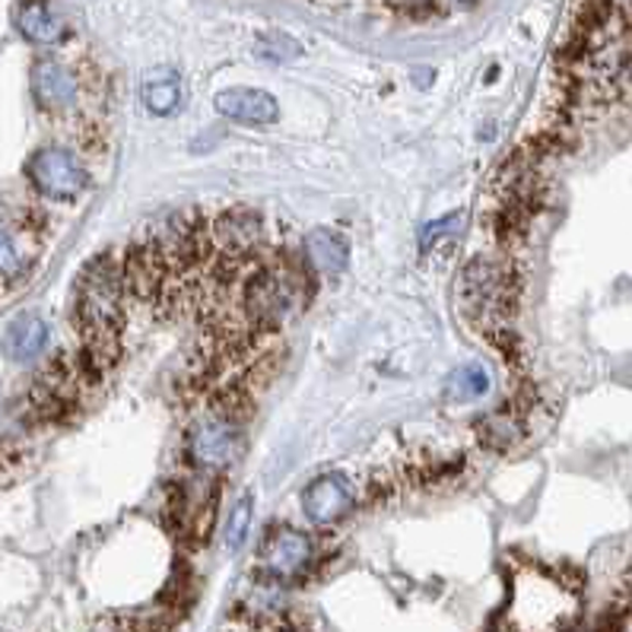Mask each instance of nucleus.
Masks as SVG:
<instances>
[{
  "label": "nucleus",
  "instance_id": "1",
  "mask_svg": "<svg viewBox=\"0 0 632 632\" xmlns=\"http://www.w3.org/2000/svg\"><path fill=\"white\" fill-rule=\"evenodd\" d=\"M124 273L112 255H99L77 283L74 321L83 337V360L102 375L119 362L124 328Z\"/></svg>",
  "mask_w": 632,
  "mask_h": 632
},
{
  "label": "nucleus",
  "instance_id": "2",
  "mask_svg": "<svg viewBox=\"0 0 632 632\" xmlns=\"http://www.w3.org/2000/svg\"><path fill=\"white\" fill-rule=\"evenodd\" d=\"M308 300V273L286 258L251 261L239 276V312L255 337L276 334Z\"/></svg>",
  "mask_w": 632,
  "mask_h": 632
},
{
  "label": "nucleus",
  "instance_id": "3",
  "mask_svg": "<svg viewBox=\"0 0 632 632\" xmlns=\"http://www.w3.org/2000/svg\"><path fill=\"white\" fill-rule=\"evenodd\" d=\"M458 302L461 312L477 321V325H496L499 318H506L515 305V280L512 273L503 264L477 258L471 261L461 273V286H458Z\"/></svg>",
  "mask_w": 632,
  "mask_h": 632
},
{
  "label": "nucleus",
  "instance_id": "4",
  "mask_svg": "<svg viewBox=\"0 0 632 632\" xmlns=\"http://www.w3.org/2000/svg\"><path fill=\"white\" fill-rule=\"evenodd\" d=\"M213 471H201L194 481L176 483L166 499V518L169 528L179 534V541L204 543L211 538L213 521H216V503H219V483L211 477Z\"/></svg>",
  "mask_w": 632,
  "mask_h": 632
},
{
  "label": "nucleus",
  "instance_id": "5",
  "mask_svg": "<svg viewBox=\"0 0 632 632\" xmlns=\"http://www.w3.org/2000/svg\"><path fill=\"white\" fill-rule=\"evenodd\" d=\"M241 452V422L211 407L184 436V454L198 471H219Z\"/></svg>",
  "mask_w": 632,
  "mask_h": 632
},
{
  "label": "nucleus",
  "instance_id": "6",
  "mask_svg": "<svg viewBox=\"0 0 632 632\" xmlns=\"http://www.w3.org/2000/svg\"><path fill=\"white\" fill-rule=\"evenodd\" d=\"M26 176L30 181L45 194V198H55V201H70L77 198L83 188H87V169L60 147H45L30 159L26 166Z\"/></svg>",
  "mask_w": 632,
  "mask_h": 632
},
{
  "label": "nucleus",
  "instance_id": "7",
  "mask_svg": "<svg viewBox=\"0 0 632 632\" xmlns=\"http://www.w3.org/2000/svg\"><path fill=\"white\" fill-rule=\"evenodd\" d=\"M121 273H124V290L127 296L147 305H159L162 293L169 290L172 276L166 271L159 251L153 248L150 239L137 241L127 248V255L121 258Z\"/></svg>",
  "mask_w": 632,
  "mask_h": 632
},
{
  "label": "nucleus",
  "instance_id": "8",
  "mask_svg": "<svg viewBox=\"0 0 632 632\" xmlns=\"http://www.w3.org/2000/svg\"><path fill=\"white\" fill-rule=\"evenodd\" d=\"M353 503H357V489L343 474H325L308 483L302 493V509L315 524H334L337 518H343L353 509Z\"/></svg>",
  "mask_w": 632,
  "mask_h": 632
},
{
  "label": "nucleus",
  "instance_id": "9",
  "mask_svg": "<svg viewBox=\"0 0 632 632\" xmlns=\"http://www.w3.org/2000/svg\"><path fill=\"white\" fill-rule=\"evenodd\" d=\"M211 236L216 255L226 258H251L261 245V216L251 211H223L211 219Z\"/></svg>",
  "mask_w": 632,
  "mask_h": 632
},
{
  "label": "nucleus",
  "instance_id": "10",
  "mask_svg": "<svg viewBox=\"0 0 632 632\" xmlns=\"http://www.w3.org/2000/svg\"><path fill=\"white\" fill-rule=\"evenodd\" d=\"M216 112L223 119L241 121V124H273L280 115V105L271 92L248 90V87H236V90H223L216 95Z\"/></svg>",
  "mask_w": 632,
  "mask_h": 632
},
{
  "label": "nucleus",
  "instance_id": "11",
  "mask_svg": "<svg viewBox=\"0 0 632 632\" xmlns=\"http://www.w3.org/2000/svg\"><path fill=\"white\" fill-rule=\"evenodd\" d=\"M308 560H312V541L302 531H293V528L276 531L264 546V553H261L264 573L276 575V578L302 573L308 566Z\"/></svg>",
  "mask_w": 632,
  "mask_h": 632
},
{
  "label": "nucleus",
  "instance_id": "12",
  "mask_svg": "<svg viewBox=\"0 0 632 632\" xmlns=\"http://www.w3.org/2000/svg\"><path fill=\"white\" fill-rule=\"evenodd\" d=\"M32 95L42 109H70L77 102V77L58 60H38L32 70Z\"/></svg>",
  "mask_w": 632,
  "mask_h": 632
},
{
  "label": "nucleus",
  "instance_id": "13",
  "mask_svg": "<svg viewBox=\"0 0 632 632\" xmlns=\"http://www.w3.org/2000/svg\"><path fill=\"white\" fill-rule=\"evenodd\" d=\"M305 261L318 273H340L350 261V245L334 229H315L305 239Z\"/></svg>",
  "mask_w": 632,
  "mask_h": 632
},
{
  "label": "nucleus",
  "instance_id": "14",
  "mask_svg": "<svg viewBox=\"0 0 632 632\" xmlns=\"http://www.w3.org/2000/svg\"><path fill=\"white\" fill-rule=\"evenodd\" d=\"M45 347H48V325H45L38 315L20 318V321L10 328V334H7V353H10L16 362L42 357Z\"/></svg>",
  "mask_w": 632,
  "mask_h": 632
},
{
  "label": "nucleus",
  "instance_id": "15",
  "mask_svg": "<svg viewBox=\"0 0 632 632\" xmlns=\"http://www.w3.org/2000/svg\"><path fill=\"white\" fill-rule=\"evenodd\" d=\"M20 30L30 42H38V45H52L60 38L58 16L52 13V7L45 0H26L20 7Z\"/></svg>",
  "mask_w": 632,
  "mask_h": 632
},
{
  "label": "nucleus",
  "instance_id": "16",
  "mask_svg": "<svg viewBox=\"0 0 632 632\" xmlns=\"http://www.w3.org/2000/svg\"><path fill=\"white\" fill-rule=\"evenodd\" d=\"M144 102L153 115H176L181 105V80L172 70L153 74L144 83Z\"/></svg>",
  "mask_w": 632,
  "mask_h": 632
},
{
  "label": "nucleus",
  "instance_id": "17",
  "mask_svg": "<svg viewBox=\"0 0 632 632\" xmlns=\"http://www.w3.org/2000/svg\"><path fill=\"white\" fill-rule=\"evenodd\" d=\"M481 439L483 445H489V449H509L518 442V436H521V426H518V414H515L512 407H506V410H499V414H493V417H486L481 422Z\"/></svg>",
  "mask_w": 632,
  "mask_h": 632
},
{
  "label": "nucleus",
  "instance_id": "18",
  "mask_svg": "<svg viewBox=\"0 0 632 632\" xmlns=\"http://www.w3.org/2000/svg\"><path fill=\"white\" fill-rule=\"evenodd\" d=\"M449 397L452 400H477L483 394L489 392V375L486 369L477 362H467V365H458L449 379Z\"/></svg>",
  "mask_w": 632,
  "mask_h": 632
},
{
  "label": "nucleus",
  "instance_id": "19",
  "mask_svg": "<svg viewBox=\"0 0 632 632\" xmlns=\"http://www.w3.org/2000/svg\"><path fill=\"white\" fill-rule=\"evenodd\" d=\"M26 258L20 251V241L13 236V229L0 219V276H16L23 271Z\"/></svg>",
  "mask_w": 632,
  "mask_h": 632
},
{
  "label": "nucleus",
  "instance_id": "20",
  "mask_svg": "<svg viewBox=\"0 0 632 632\" xmlns=\"http://www.w3.org/2000/svg\"><path fill=\"white\" fill-rule=\"evenodd\" d=\"M248 528H251V499L245 496L239 506L229 515V524H226V546L229 550H239L245 538H248Z\"/></svg>",
  "mask_w": 632,
  "mask_h": 632
},
{
  "label": "nucleus",
  "instance_id": "21",
  "mask_svg": "<svg viewBox=\"0 0 632 632\" xmlns=\"http://www.w3.org/2000/svg\"><path fill=\"white\" fill-rule=\"evenodd\" d=\"M461 226H464V213H452V216H445V219H439V223H429V226L420 233V248L422 251H429L436 241L454 236Z\"/></svg>",
  "mask_w": 632,
  "mask_h": 632
},
{
  "label": "nucleus",
  "instance_id": "22",
  "mask_svg": "<svg viewBox=\"0 0 632 632\" xmlns=\"http://www.w3.org/2000/svg\"><path fill=\"white\" fill-rule=\"evenodd\" d=\"M601 3L610 10V13H623V16H630L632 20V0H601Z\"/></svg>",
  "mask_w": 632,
  "mask_h": 632
},
{
  "label": "nucleus",
  "instance_id": "23",
  "mask_svg": "<svg viewBox=\"0 0 632 632\" xmlns=\"http://www.w3.org/2000/svg\"><path fill=\"white\" fill-rule=\"evenodd\" d=\"M458 3H474V0H458Z\"/></svg>",
  "mask_w": 632,
  "mask_h": 632
}]
</instances>
